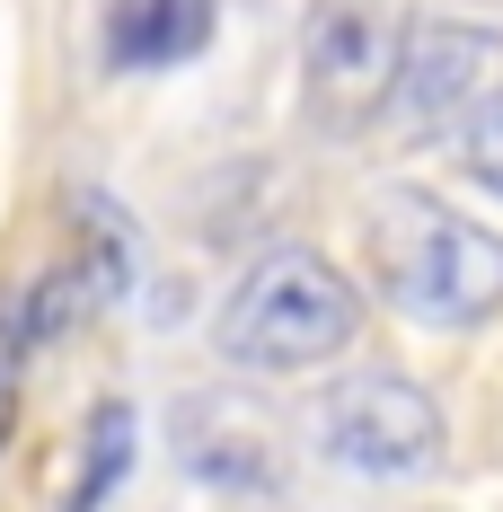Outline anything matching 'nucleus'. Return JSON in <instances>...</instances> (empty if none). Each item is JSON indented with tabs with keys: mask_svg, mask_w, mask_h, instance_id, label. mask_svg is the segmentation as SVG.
Masks as SVG:
<instances>
[{
	"mask_svg": "<svg viewBox=\"0 0 503 512\" xmlns=\"http://www.w3.org/2000/svg\"><path fill=\"white\" fill-rule=\"evenodd\" d=\"M362 265L415 327H477L503 309V239L424 186H389L362 212Z\"/></svg>",
	"mask_w": 503,
	"mask_h": 512,
	"instance_id": "1",
	"label": "nucleus"
},
{
	"mask_svg": "<svg viewBox=\"0 0 503 512\" xmlns=\"http://www.w3.org/2000/svg\"><path fill=\"white\" fill-rule=\"evenodd\" d=\"M362 336V301L353 283L327 265L318 248H265L230 283V301L212 318V354L239 371H318V362L353 354Z\"/></svg>",
	"mask_w": 503,
	"mask_h": 512,
	"instance_id": "2",
	"label": "nucleus"
},
{
	"mask_svg": "<svg viewBox=\"0 0 503 512\" xmlns=\"http://www.w3.org/2000/svg\"><path fill=\"white\" fill-rule=\"evenodd\" d=\"M318 451L353 477H424L442 460V407L398 371H353L318 398Z\"/></svg>",
	"mask_w": 503,
	"mask_h": 512,
	"instance_id": "3",
	"label": "nucleus"
},
{
	"mask_svg": "<svg viewBox=\"0 0 503 512\" xmlns=\"http://www.w3.org/2000/svg\"><path fill=\"white\" fill-rule=\"evenodd\" d=\"M495 98H503V36H495V27L424 18V27H406V36H398L389 106H398L406 133H468Z\"/></svg>",
	"mask_w": 503,
	"mask_h": 512,
	"instance_id": "4",
	"label": "nucleus"
},
{
	"mask_svg": "<svg viewBox=\"0 0 503 512\" xmlns=\"http://www.w3.org/2000/svg\"><path fill=\"white\" fill-rule=\"evenodd\" d=\"M309 106L318 124H362L371 106H389V71H398V27L380 0H318L309 9Z\"/></svg>",
	"mask_w": 503,
	"mask_h": 512,
	"instance_id": "5",
	"label": "nucleus"
},
{
	"mask_svg": "<svg viewBox=\"0 0 503 512\" xmlns=\"http://www.w3.org/2000/svg\"><path fill=\"white\" fill-rule=\"evenodd\" d=\"M168 442H177V468L203 477L212 495H283V442H274V415L256 398L186 389L168 415Z\"/></svg>",
	"mask_w": 503,
	"mask_h": 512,
	"instance_id": "6",
	"label": "nucleus"
},
{
	"mask_svg": "<svg viewBox=\"0 0 503 512\" xmlns=\"http://www.w3.org/2000/svg\"><path fill=\"white\" fill-rule=\"evenodd\" d=\"M212 0H124L115 27H106V53L124 71H168V62H195L212 45Z\"/></svg>",
	"mask_w": 503,
	"mask_h": 512,
	"instance_id": "7",
	"label": "nucleus"
},
{
	"mask_svg": "<svg viewBox=\"0 0 503 512\" xmlns=\"http://www.w3.org/2000/svg\"><path fill=\"white\" fill-rule=\"evenodd\" d=\"M124 460H133V415L106 398L98 415H89V468L71 477V495H62V512H98L106 495H115V477H124Z\"/></svg>",
	"mask_w": 503,
	"mask_h": 512,
	"instance_id": "8",
	"label": "nucleus"
},
{
	"mask_svg": "<svg viewBox=\"0 0 503 512\" xmlns=\"http://www.w3.org/2000/svg\"><path fill=\"white\" fill-rule=\"evenodd\" d=\"M468 177H477V186H495V195H503V98L486 106L477 124H468Z\"/></svg>",
	"mask_w": 503,
	"mask_h": 512,
	"instance_id": "9",
	"label": "nucleus"
}]
</instances>
